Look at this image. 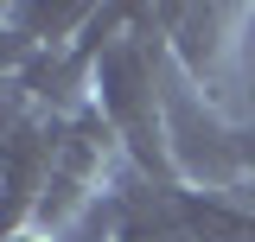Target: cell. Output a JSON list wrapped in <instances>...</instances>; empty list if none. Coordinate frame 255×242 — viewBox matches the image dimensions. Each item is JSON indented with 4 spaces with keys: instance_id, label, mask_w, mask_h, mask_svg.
Here are the masks:
<instances>
[{
    "instance_id": "1",
    "label": "cell",
    "mask_w": 255,
    "mask_h": 242,
    "mask_svg": "<svg viewBox=\"0 0 255 242\" xmlns=\"http://www.w3.org/2000/svg\"><path fill=\"white\" fill-rule=\"evenodd\" d=\"M26 242H32V236H26Z\"/></svg>"
}]
</instances>
